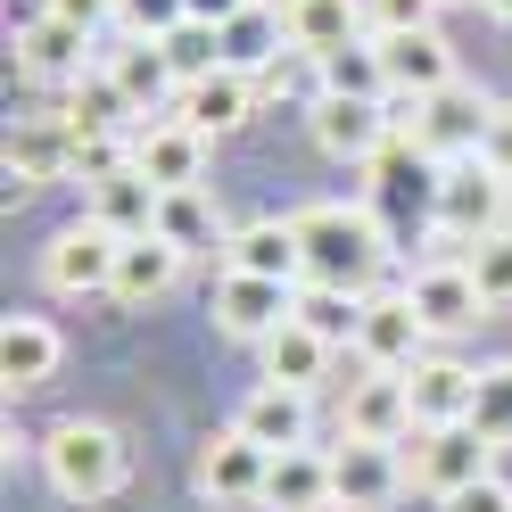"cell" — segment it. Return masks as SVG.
Wrapping results in <instances>:
<instances>
[{
	"instance_id": "e575fe53",
	"label": "cell",
	"mask_w": 512,
	"mask_h": 512,
	"mask_svg": "<svg viewBox=\"0 0 512 512\" xmlns=\"http://www.w3.org/2000/svg\"><path fill=\"white\" fill-rule=\"evenodd\" d=\"M166 58H174V75L182 83H199L223 67V25H199V17H182L174 34H166Z\"/></svg>"
},
{
	"instance_id": "f1b7e54d",
	"label": "cell",
	"mask_w": 512,
	"mask_h": 512,
	"mask_svg": "<svg viewBox=\"0 0 512 512\" xmlns=\"http://www.w3.org/2000/svg\"><path fill=\"white\" fill-rule=\"evenodd\" d=\"M232 422H240L256 446H273V455H281V446H306L314 405H306V389H281V380H265V389H256V397L232 413Z\"/></svg>"
},
{
	"instance_id": "b9f144b4",
	"label": "cell",
	"mask_w": 512,
	"mask_h": 512,
	"mask_svg": "<svg viewBox=\"0 0 512 512\" xmlns=\"http://www.w3.org/2000/svg\"><path fill=\"white\" fill-rule=\"evenodd\" d=\"M479 157H488V166L512 182V100H504V108H488V133H479Z\"/></svg>"
},
{
	"instance_id": "5bb4252c",
	"label": "cell",
	"mask_w": 512,
	"mask_h": 512,
	"mask_svg": "<svg viewBox=\"0 0 512 512\" xmlns=\"http://www.w3.org/2000/svg\"><path fill=\"white\" fill-rule=\"evenodd\" d=\"M413 430V389L405 372H364L347 380V405H339V438H372V446H397Z\"/></svg>"
},
{
	"instance_id": "836d02e7",
	"label": "cell",
	"mask_w": 512,
	"mask_h": 512,
	"mask_svg": "<svg viewBox=\"0 0 512 512\" xmlns=\"http://www.w3.org/2000/svg\"><path fill=\"white\" fill-rule=\"evenodd\" d=\"M298 323H306V331H323L331 347H356L364 298H356V290H323V281H298Z\"/></svg>"
},
{
	"instance_id": "60d3db41",
	"label": "cell",
	"mask_w": 512,
	"mask_h": 512,
	"mask_svg": "<svg viewBox=\"0 0 512 512\" xmlns=\"http://www.w3.org/2000/svg\"><path fill=\"white\" fill-rule=\"evenodd\" d=\"M446 512H512V488L488 471V479H471V488H455V496H438Z\"/></svg>"
},
{
	"instance_id": "2e32d148",
	"label": "cell",
	"mask_w": 512,
	"mask_h": 512,
	"mask_svg": "<svg viewBox=\"0 0 512 512\" xmlns=\"http://www.w3.org/2000/svg\"><path fill=\"white\" fill-rule=\"evenodd\" d=\"M174 116L190 124V133H207V141L240 133V124L256 116V75L215 67V75H199V83H182V91H174Z\"/></svg>"
},
{
	"instance_id": "cb8c5ba5",
	"label": "cell",
	"mask_w": 512,
	"mask_h": 512,
	"mask_svg": "<svg viewBox=\"0 0 512 512\" xmlns=\"http://www.w3.org/2000/svg\"><path fill=\"white\" fill-rule=\"evenodd\" d=\"M182 281V248L166 240V232H141V240H124V256H116V306H149V298H166Z\"/></svg>"
},
{
	"instance_id": "7a4b0ae2",
	"label": "cell",
	"mask_w": 512,
	"mask_h": 512,
	"mask_svg": "<svg viewBox=\"0 0 512 512\" xmlns=\"http://www.w3.org/2000/svg\"><path fill=\"white\" fill-rule=\"evenodd\" d=\"M42 471H50V488L67 504H100V496H116V479H124V438L108 422H58L42 438Z\"/></svg>"
},
{
	"instance_id": "3957f363",
	"label": "cell",
	"mask_w": 512,
	"mask_h": 512,
	"mask_svg": "<svg viewBox=\"0 0 512 512\" xmlns=\"http://www.w3.org/2000/svg\"><path fill=\"white\" fill-rule=\"evenodd\" d=\"M504 215H512V182L488 166V157H446V174H438V232L455 240V248H471V240H488V232H504Z\"/></svg>"
},
{
	"instance_id": "ee69618b",
	"label": "cell",
	"mask_w": 512,
	"mask_h": 512,
	"mask_svg": "<svg viewBox=\"0 0 512 512\" xmlns=\"http://www.w3.org/2000/svg\"><path fill=\"white\" fill-rule=\"evenodd\" d=\"M240 9H256V0H190V17H199V25H232Z\"/></svg>"
},
{
	"instance_id": "277c9868",
	"label": "cell",
	"mask_w": 512,
	"mask_h": 512,
	"mask_svg": "<svg viewBox=\"0 0 512 512\" xmlns=\"http://www.w3.org/2000/svg\"><path fill=\"white\" fill-rule=\"evenodd\" d=\"M389 124H397L405 141H422L438 166H446V157H471L479 149V133H488V100H479L471 83H446V91H430V100L389 91Z\"/></svg>"
},
{
	"instance_id": "f546056e",
	"label": "cell",
	"mask_w": 512,
	"mask_h": 512,
	"mask_svg": "<svg viewBox=\"0 0 512 512\" xmlns=\"http://www.w3.org/2000/svg\"><path fill=\"white\" fill-rule=\"evenodd\" d=\"M75 124V133H141V108H133V91H124L108 67H91L75 91H67V108H58Z\"/></svg>"
},
{
	"instance_id": "ba28073f",
	"label": "cell",
	"mask_w": 512,
	"mask_h": 512,
	"mask_svg": "<svg viewBox=\"0 0 512 512\" xmlns=\"http://www.w3.org/2000/svg\"><path fill=\"white\" fill-rule=\"evenodd\" d=\"M306 124H314V149L339 157V166H372L389 149V100H347V91H314L306 100Z\"/></svg>"
},
{
	"instance_id": "603a6c76",
	"label": "cell",
	"mask_w": 512,
	"mask_h": 512,
	"mask_svg": "<svg viewBox=\"0 0 512 512\" xmlns=\"http://www.w3.org/2000/svg\"><path fill=\"white\" fill-rule=\"evenodd\" d=\"M157 199H166V190H157L141 166H124V174H108V182L83 190V215H100L116 240H141V232H157Z\"/></svg>"
},
{
	"instance_id": "83f0119b",
	"label": "cell",
	"mask_w": 512,
	"mask_h": 512,
	"mask_svg": "<svg viewBox=\"0 0 512 512\" xmlns=\"http://www.w3.org/2000/svg\"><path fill=\"white\" fill-rule=\"evenodd\" d=\"M265 504L273 512H331V455L314 446H281L265 471Z\"/></svg>"
},
{
	"instance_id": "ab89813d",
	"label": "cell",
	"mask_w": 512,
	"mask_h": 512,
	"mask_svg": "<svg viewBox=\"0 0 512 512\" xmlns=\"http://www.w3.org/2000/svg\"><path fill=\"white\" fill-rule=\"evenodd\" d=\"M116 17H124V34H141V42H166L174 25L190 17V0H116Z\"/></svg>"
},
{
	"instance_id": "d590c367",
	"label": "cell",
	"mask_w": 512,
	"mask_h": 512,
	"mask_svg": "<svg viewBox=\"0 0 512 512\" xmlns=\"http://www.w3.org/2000/svg\"><path fill=\"white\" fill-rule=\"evenodd\" d=\"M463 265H471V281H479V298H488V306H512V223L488 232V240H471Z\"/></svg>"
},
{
	"instance_id": "484cf974",
	"label": "cell",
	"mask_w": 512,
	"mask_h": 512,
	"mask_svg": "<svg viewBox=\"0 0 512 512\" xmlns=\"http://www.w3.org/2000/svg\"><path fill=\"white\" fill-rule=\"evenodd\" d=\"M256 356H265V380H281V389H323V372H331V356H339V347L323 339V331H306L298 323V314H290V323H281L265 347H256Z\"/></svg>"
},
{
	"instance_id": "30bf717a",
	"label": "cell",
	"mask_w": 512,
	"mask_h": 512,
	"mask_svg": "<svg viewBox=\"0 0 512 512\" xmlns=\"http://www.w3.org/2000/svg\"><path fill=\"white\" fill-rule=\"evenodd\" d=\"M356 356H364L372 372H413V364L430 356V323L413 314V298H405V290H380V298H364Z\"/></svg>"
},
{
	"instance_id": "74e56055",
	"label": "cell",
	"mask_w": 512,
	"mask_h": 512,
	"mask_svg": "<svg viewBox=\"0 0 512 512\" xmlns=\"http://www.w3.org/2000/svg\"><path fill=\"white\" fill-rule=\"evenodd\" d=\"M133 141L141 133H75V182L91 190V182L124 174V166H133Z\"/></svg>"
},
{
	"instance_id": "ffe728a7",
	"label": "cell",
	"mask_w": 512,
	"mask_h": 512,
	"mask_svg": "<svg viewBox=\"0 0 512 512\" xmlns=\"http://www.w3.org/2000/svg\"><path fill=\"white\" fill-rule=\"evenodd\" d=\"M75 174V124L67 116H17L9 133V182L42 190V182H67Z\"/></svg>"
},
{
	"instance_id": "4fadbf2b",
	"label": "cell",
	"mask_w": 512,
	"mask_h": 512,
	"mask_svg": "<svg viewBox=\"0 0 512 512\" xmlns=\"http://www.w3.org/2000/svg\"><path fill=\"white\" fill-rule=\"evenodd\" d=\"M405 298H413V314L430 323V339L471 331L479 314H488V298H479V281H471V265H463V256H438V265H422V273L405 281Z\"/></svg>"
},
{
	"instance_id": "4dcf8cb0",
	"label": "cell",
	"mask_w": 512,
	"mask_h": 512,
	"mask_svg": "<svg viewBox=\"0 0 512 512\" xmlns=\"http://www.w3.org/2000/svg\"><path fill=\"white\" fill-rule=\"evenodd\" d=\"M157 232H166L182 256H215V248H232V232H223L215 207H207V190H166V199H157Z\"/></svg>"
},
{
	"instance_id": "d6a6232c",
	"label": "cell",
	"mask_w": 512,
	"mask_h": 512,
	"mask_svg": "<svg viewBox=\"0 0 512 512\" xmlns=\"http://www.w3.org/2000/svg\"><path fill=\"white\" fill-rule=\"evenodd\" d=\"M281 42H290V25H281V9H240L232 25H223V67L256 75L265 58H281Z\"/></svg>"
},
{
	"instance_id": "e0dca14e",
	"label": "cell",
	"mask_w": 512,
	"mask_h": 512,
	"mask_svg": "<svg viewBox=\"0 0 512 512\" xmlns=\"http://www.w3.org/2000/svg\"><path fill=\"white\" fill-rule=\"evenodd\" d=\"M133 166H141L157 190H199V182H207V133H190L182 116H157V124H141Z\"/></svg>"
},
{
	"instance_id": "52a82bcc",
	"label": "cell",
	"mask_w": 512,
	"mask_h": 512,
	"mask_svg": "<svg viewBox=\"0 0 512 512\" xmlns=\"http://www.w3.org/2000/svg\"><path fill=\"white\" fill-rule=\"evenodd\" d=\"M413 488H430V496H455L471 488V479H488L496 471V438L479 430V422H438V430H413Z\"/></svg>"
},
{
	"instance_id": "1f68e13d",
	"label": "cell",
	"mask_w": 512,
	"mask_h": 512,
	"mask_svg": "<svg viewBox=\"0 0 512 512\" xmlns=\"http://www.w3.org/2000/svg\"><path fill=\"white\" fill-rule=\"evenodd\" d=\"M314 75H323V91H347V100H389V67H380V42H347L331 58H314Z\"/></svg>"
},
{
	"instance_id": "5b68a950",
	"label": "cell",
	"mask_w": 512,
	"mask_h": 512,
	"mask_svg": "<svg viewBox=\"0 0 512 512\" xmlns=\"http://www.w3.org/2000/svg\"><path fill=\"white\" fill-rule=\"evenodd\" d=\"M372 190H364V207L380 215V223H413V215H438V157L422 149V141H405V133H389V149L372 157Z\"/></svg>"
},
{
	"instance_id": "4316f807",
	"label": "cell",
	"mask_w": 512,
	"mask_h": 512,
	"mask_svg": "<svg viewBox=\"0 0 512 512\" xmlns=\"http://www.w3.org/2000/svg\"><path fill=\"white\" fill-rule=\"evenodd\" d=\"M100 67H108L124 91H133V108H141V116H149L157 100H174V91H182V75H174L166 42H141V34H124L116 50H100Z\"/></svg>"
},
{
	"instance_id": "8d00e7d4",
	"label": "cell",
	"mask_w": 512,
	"mask_h": 512,
	"mask_svg": "<svg viewBox=\"0 0 512 512\" xmlns=\"http://www.w3.org/2000/svg\"><path fill=\"white\" fill-rule=\"evenodd\" d=\"M471 422L488 430L496 446H512V364H479V389H471Z\"/></svg>"
},
{
	"instance_id": "44dd1931",
	"label": "cell",
	"mask_w": 512,
	"mask_h": 512,
	"mask_svg": "<svg viewBox=\"0 0 512 512\" xmlns=\"http://www.w3.org/2000/svg\"><path fill=\"white\" fill-rule=\"evenodd\" d=\"M413 389V430H438V422H471V389H479V364L463 356H422L405 372Z\"/></svg>"
},
{
	"instance_id": "8992f818",
	"label": "cell",
	"mask_w": 512,
	"mask_h": 512,
	"mask_svg": "<svg viewBox=\"0 0 512 512\" xmlns=\"http://www.w3.org/2000/svg\"><path fill=\"white\" fill-rule=\"evenodd\" d=\"M116 256H124V240L108 232L100 215H83V223H67V232H50L42 281H50L58 298H108L116 290Z\"/></svg>"
},
{
	"instance_id": "d6986e66",
	"label": "cell",
	"mask_w": 512,
	"mask_h": 512,
	"mask_svg": "<svg viewBox=\"0 0 512 512\" xmlns=\"http://www.w3.org/2000/svg\"><path fill=\"white\" fill-rule=\"evenodd\" d=\"M223 273H265V281H306V248H298V223L281 215H256L232 232V248H223Z\"/></svg>"
},
{
	"instance_id": "ac0fdd59",
	"label": "cell",
	"mask_w": 512,
	"mask_h": 512,
	"mask_svg": "<svg viewBox=\"0 0 512 512\" xmlns=\"http://www.w3.org/2000/svg\"><path fill=\"white\" fill-rule=\"evenodd\" d=\"M372 42H380V67H389V91H405V100H430V91L463 83L438 25H422V34H372Z\"/></svg>"
},
{
	"instance_id": "9a60e30c",
	"label": "cell",
	"mask_w": 512,
	"mask_h": 512,
	"mask_svg": "<svg viewBox=\"0 0 512 512\" xmlns=\"http://www.w3.org/2000/svg\"><path fill=\"white\" fill-rule=\"evenodd\" d=\"M397 488H405V463H397V446L339 438V455H331V504H347V512H380Z\"/></svg>"
},
{
	"instance_id": "f35d334b",
	"label": "cell",
	"mask_w": 512,
	"mask_h": 512,
	"mask_svg": "<svg viewBox=\"0 0 512 512\" xmlns=\"http://www.w3.org/2000/svg\"><path fill=\"white\" fill-rule=\"evenodd\" d=\"M446 0H364V25L372 34H422V25H438Z\"/></svg>"
},
{
	"instance_id": "9c48e42d",
	"label": "cell",
	"mask_w": 512,
	"mask_h": 512,
	"mask_svg": "<svg viewBox=\"0 0 512 512\" xmlns=\"http://www.w3.org/2000/svg\"><path fill=\"white\" fill-rule=\"evenodd\" d=\"M290 314H298V290H290V281H265V273H223V281H215V331H223V339L265 347Z\"/></svg>"
},
{
	"instance_id": "7402d4cb",
	"label": "cell",
	"mask_w": 512,
	"mask_h": 512,
	"mask_svg": "<svg viewBox=\"0 0 512 512\" xmlns=\"http://www.w3.org/2000/svg\"><path fill=\"white\" fill-rule=\"evenodd\" d=\"M281 25H290L298 58H331L347 42H364V0H281Z\"/></svg>"
},
{
	"instance_id": "d4e9b609",
	"label": "cell",
	"mask_w": 512,
	"mask_h": 512,
	"mask_svg": "<svg viewBox=\"0 0 512 512\" xmlns=\"http://www.w3.org/2000/svg\"><path fill=\"white\" fill-rule=\"evenodd\" d=\"M50 372H58V331L42 314H9V331H0V389L25 397V389H42Z\"/></svg>"
},
{
	"instance_id": "8fae6325",
	"label": "cell",
	"mask_w": 512,
	"mask_h": 512,
	"mask_svg": "<svg viewBox=\"0 0 512 512\" xmlns=\"http://www.w3.org/2000/svg\"><path fill=\"white\" fill-rule=\"evenodd\" d=\"M17 67L34 75V83H67V91H75L91 67H100V42H91L75 17H50V9H42V17L17 25Z\"/></svg>"
},
{
	"instance_id": "6da1fadb",
	"label": "cell",
	"mask_w": 512,
	"mask_h": 512,
	"mask_svg": "<svg viewBox=\"0 0 512 512\" xmlns=\"http://www.w3.org/2000/svg\"><path fill=\"white\" fill-rule=\"evenodd\" d=\"M298 248H306V281H323V290H356L364 298V281L380 273V256H389V223H380L372 207H298Z\"/></svg>"
},
{
	"instance_id": "f6af8a7d",
	"label": "cell",
	"mask_w": 512,
	"mask_h": 512,
	"mask_svg": "<svg viewBox=\"0 0 512 512\" xmlns=\"http://www.w3.org/2000/svg\"><path fill=\"white\" fill-rule=\"evenodd\" d=\"M479 9H488V17H496V25H512V0H479Z\"/></svg>"
},
{
	"instance_id": "7c38bea8",
	"label": "cell",
	"mask_w": 512,
	"mask_h": 512,
	"mask_svg": "<svg viewBox=\"0 0 512 512\" xmlns=\"http://www.w3.org/2000/svg\"><path fill=\"white\" fill-rule=\"evenodd\" d=\"M265 471H273V446H256L240 422L199 446V496L215 504H265Z\"/></svg>"
},
{
	"instance_id": "7bdbcfd3",
	"label": "cell",
	"mask_w": 512,
	"mask_h": 512,
	"mask_svg": "<svg viewBox=\"0 0 512 512\" xmlns=\"http://www.w3.org/2000/svg\"><path fill=\"white\" fill-rule=\"evenodd\" d=\"M50 17H75L83 34H100V17H116V0H42Z\"/></svg>"
}]
</instances>
